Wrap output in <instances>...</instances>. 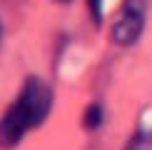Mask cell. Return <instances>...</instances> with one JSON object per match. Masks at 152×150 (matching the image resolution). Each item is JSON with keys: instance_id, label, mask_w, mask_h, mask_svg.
<instances>
[{"instance_id": "obj_1", "label": "cell", "mask_w": 152, "mask_h": 150, "mask_svg": "<svg viewBox=\"0 0 152 150\" xmlns=\"http://www.w3.org/2000/svg\"><path fill=\"white\" fill-rule=\"evenodd\" d=\"M50 108H53V88L40 78H28L15 103L8 105V110L0 118V148L12 150L28 130L48 120Z\"/></svg>"}, {"instance_id": "obj_2", "label": "cell", "mask_w": 152, "mask_h": 150, "mask_svg": "<svg viewBox=\"0 0 152 150\" xmlns=\"http://www.w3.org/2000/svg\"><path fill=\"white\" fill-rule=\"evenodd\" d=\"M145 20H147V0H122L110 28L112 43L120 48H130L140 40Z\"/></svg>"}, {"instance_id": "obj_3", "label": "cell", "mask_w": 152, "mask_h": 150, "mask_svg": "<svg viewBox=\"0 0 152 150\" xmlns=\"http://www.w3.org/2000/svg\"><path fill=\"white\" fill-rule=\"evenodd\" d=\"M125 150H152V108H147V112L140 118V125Z\"/></svg>"}, {"instance_id": "obj_6", "label": "cell", "mask_w": 152, "mask_h": 150, "mask_svg": "<svg viewBox=\"0 0 152 150\" xmlns=\"http://www.w3.org/2000/svg\"><path fill=\"white\" fill-rule=\"evenodd\" d=\"M0 40H3V28H0Z\"/></svg>"}, {"instance_id": "obj_7", "label": "cell", "mask_w": 152, "mask_h": 150, "mask_svg": "<svg viewBox=\"0 0 152 150\" xmlns=\"http://www.w3.org/2000/svg\"><path fill=\"white\" fill-rule=\"evenodd\" d=\"M58 3H70V0H58Z\"/></svg>"}, {"instance_id": "obj_4", "label": "cell", "mask_w": 152, "mask_h": 150, "mask_svg": "<svg viewBox=\"0 0 152 150\" xmlns=\"http://www.w3.org/2000/svg\"><path fill=\"white\" fill-rule=\"evenodd\" d=\"M85 128L87 130H97L100 128V123H102V108L100 105H90V108L85 110Z\"/></svg>"}, {"instance_id": "obj_5", "label": "cell", "mask_w": 152, "mask_h": 150, "mask_svg": "<svg viewBox=\"0 0 152 150\" xmlns=\"http://www.w3.org/2000/svg\"><path fill=\"white\" fill-rule=\"evenodd\" d=\"M90 12H92V20L95 23L102 20V0H90Z\"/></svg>"}]
</instances>
